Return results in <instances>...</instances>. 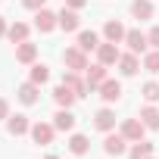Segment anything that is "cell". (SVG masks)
<instances>
[{
    "label": "cell",
    "instance_id": "obj_1",
    "mask_svg": "<svg viewBox=\"0 0 159 159\" xmlns=\"http://www.w3.org/2000/svg\"><path fill=\"white\" fill-rule=\"evenodd\" d=\"M62 62H66L72 72H88V56H84L81 47H69V50L62 53Z\"/></svg>",
    "mask_w": 159,
    "mask_h": 159
},
{
    "label": "cell",
    "instance_id": "obj_2",
    "mask_svg": "<svg viewBox=\"0 0 159 159\" xmlns=\"http://www.w3.org/2000/svg\"><path fill=\"white\" fill-rule=\"evenodd\" d=\"M143 131H147V125L140 119H125V125H122L125 140H143Z\"/></svg>",
    "mask_w": 159,
    "mask_h": 159
},
{
    "label": "cell",
    "instance_id": "obj_3",
    "mask_svg": "<svg viewBox=\"0 0 159 159\" xmlns=\"http://www.w3.org/2000/svg\"><path fill=\"white\" fill-rule=\"evenodd\" d=\"M125 44L131 47V53H143L150 41H147V34H143V31H137V28H131V31H125Z\"/></svg>",
    "mask_w": 159,
    "mask_h": 159
},
{
    "label": "cell",
    "instance_id": "obj_4",
    "mask_svg": "<svg viewBox=\"0 0 159 159\" xmlns=\"http://www.w3.org/2000/svg\"><path fill=\"white\" fill-rule=\"evenodd\" d=\"M34 25H38L41 31H53V28L59 25V16H56V13H50V10H38V16H34Z\"/></svg>",
    "mask_w": 159,
    "mask_h": 159
},
{
    "label": "cell",
    "instance_id": "obj_5",
    "mask_svg": "<svg viewBox=\"0 0 159 159\" xmlns=\"http://www.w3.org/2000/svg\"><path fill=\"white\" fill-rule=\"evenodd\" d=\"M97 56H100V62H103V66H112V62H119V56H122V53H119V47H116L112 41H106V44H100V47H97Z\"/></svg>",
    "mask_w": 159,
    "mask_h": 159
},
{
    "label": "cell",
    "instance_id": "obj_6",
    "mask_svg": "<svg viewBox=\"0 0 159 159\" xmlns=\"http://www.w3.org/2000/svg\"><path fill=\"white\" fill-rule=\"evenodd\" d=\"M100 97H103L106 103H116V100L122 97V84H119V81H112V78H106V81L100 84Z\"/></svg>",
    "mask_w": 159,
    "mask_h": 159
},
{
    "label": "cell",
    "instance_id": "obj_7",
    "mask_svg": "<svg viewBox=\"0 0 159 159\" xmlns=\"http://www.w3.org/2000/svg\"><path fill=\"white\" fill-rule=\"evenodd\" d=\"M62 84H69L78 97H88V91H91V88H88V81H81L75 72H66V75H62Z\"/></svg>",
    "mask_w": 159,
    "mask_h": 159
},
{
    "label": "cell",
    "instance_id": "obj_8",
    "mask_svg": "<svg viewBox=\"0 0 159 159\" xmlns=\"http://www.w3.org/2000/svg\"><path fill=\"white\" fill-rule=\"evenodd\" d=\"M53 100H56L59 106H66V109H69V106H72V103L78 100V94H75V91H72L69 84H59V88L53 91Z\"/></svg>",
    "mask_w": 159,
    "mask_h": 159
},
{
    "label": "cell",
    "instance_id": "obj_9",
    "mask_svg": "<svg viewBox=\"0 0 159 159\" xmlns=\"http://www.w3.org/2000/svg\"><path fill=\"white\" fill-rule=\"evenodd\" d=\"M31 137H34V143H50L53 140V125H47V122L31 125Z\"/></svg>",
    "mask_w": 159,
    "mask_h": 159
},
{
    "label": "cell",
    "instance_id": "obj_10",
    "mask_svg": "<svg viewBox=\"0 0 159 159\" xmlns=\"http://www.w3.org/2000/svg\"><path fill=\"white\" fill-rule=\"evenodd\" d=\"M103 150H106L109 156H122V153H125V134H109V137L103 140Z\"/></svg>",
    "mask_w": 159,
    "mask_h": 159
},
{
    "label": "cell",
    "instance_id": "obj_11",
    "mask_svg": "<svg viewBox=\"0 0 159 159\" xmlns=\"http://www.w3.org/2000/svg\"><path fill=\"white\" fill-rule=\"evenodd\" d=\"M106 81V66L100 62V66H88V88L94 91V88H100Z\"/></svg>",
    "mask_w": 159,
    "mask_h": 159
},
{
    "label": "cell",
    "instance_id": "obj_12",
    "mask_svg": "<svg viewBox=\"0 0 159 159\" xmlns=\"http://www.w3.org/2000/svg\"><path fill=\"white\" fill-rule=\"evenodd\" d=\"M53 128H59V131H72V128H75V116L62 106V109L53 116Z\"/></svg>",
    "mask_w": 159,
    "mask_h": 159
},
{
    "label": "cell",
    "instance_id": "obj_13",
    "mask_svg": "<svg viewBox=\"0 0 159 159\" xmlns=\"http://www.w3.org/2000/svg\"><path fill=\"white\" fill-rule=\"evenodd\" d=\"M119 69H122V75H137V69H140V62H137V53L119 56Z\"/></svg>",
    "mask_w": 159,
    "mask_h": 159
},
{
    "label": "cell",
    "instance_id": "obj_14",
    "mask_svg": "<svg viewBox=\"0 0 159 159\" xmlns=\"http://www.w3.org/2000/svg\"><path fill=\"white\" fill-rule=\"evenodd\" d=\"M25 131H31L28 116H10V134H13V137H19V134H25Z\"/></svg>",
    "mask_w": 159,
    "mask_h": 159
},
{
    "label": "cell",
    "instance_id": "obj_15",
    "mask_svg": "<svg viewBox=\"0 0 159 159\" xmlns=\"http://www.w3.org/2000/svg\"><path fill=\"white\" fill-rule=\"evenodd\" d=\"M131 13H134V19H150L153 16V3H150V0H134V3H131Z\"/></svg>",
    "mask_w": 159,
    "mask_h": 159
},
{
    "label": "cell",
    "instance_id": "obj_16",
    "mask_svg": "<svg viewBox=\"0 0 159 159\" xmlns=\"http://www.w3.org/2000/svg\"><path fill=\"white\" fill-rule=\"evenodd\" d=\"M59 28L62 31H75L78 28V13L75 10H62L59 13Z\"/></svg>",
    "mask_w": 159,
    "mask_h": 159
},
{
    "label": "cell",
    "instance_id": "obj_17",
    "mask_svg": "<svg viewBox=\"0 0 159 159\" xmlns=\"http://www.w3.org/2000/svg\"><path fill=\"white\" fill-rule=\"evenodd\" d=\"M103 34H106V41H112V44H119L122 38H125V28H122V22H106V28H103Z\"/></svg>",
    "mask_w": 159,
    "mask_h": 159
},
{
    "label": "cell",
    "instance_id": "obj_18",
    "mask_svg": "<svg viewBox=\"0 0 159 159\" xmlns=\"http://www.w3.org/2000/svg\"><path fill=\"white\" fill-rule=\"evenodd\" d=\"M34 56H38V47L28 44V41H22L19 50H16V59H19V62H34Z\"/></svg>",
    "mask_w": 159,
    "mask_h": 159
},
{
    "label": "cell",
    "instance_id": "obj_19",
    "mask_svg": "<svg viewBox=\"0 0 159 159\" xmlns=\"http://www.w3.org/2000/svg\"><path fill=\"white\" fill-rule=\"evenodd\" d=\"M94 125H97L100 131H109V128L116 125V112H112V109H100L97 119H94Z\"/></svg>",
    "mask_w": 159,
    "mask_h": 159
},
{
    "label": "cell",
    "instance_id": "obj_20",
    "mask_svg": "<svg viewBox=\"0 0 159 159\" xmlns=\"http://www.w3.org/2000/svg\"><path fill=\"white\" fill-rule=\"evenodd\" d=\"M19 100H22V103H28V106H31V103H34V100H38V84H34V81H25V84H22V88H19Z\"/></svg>",
    "mask_w": 159,
    "mask_h": 159
},
{
    "label": "cell",
    "instance_id": "obj_21",
    "mask_svg": "<svg viewBox=\"0 0 159 159\" xmlns=\"http://www.w3.org/2000/svg\"><path fill=\"white\" fill-rule=\"evenodd\" d=\"M78 47H81L84 53L88 50H97L100 44H97V31H81V34H78Z\"/></svg>",
    "mask_w": 159,
    "mask_h": 159
},
{
    "label": "cell",
    "instance_id": "obj_22",
    "mask_svg": "<svg viewBox=\"0 0 159 159\" xmlns=\"http://www.w3.org/2000/svg\"><path fill=\"white\" fill-rule=\"evenodd\" d=\"M140 122H143L147 128H159V109L143 106V109H140Z\"/></svg>",
    "mask_w": 159,
    "mask_h": 159
},
{
    "label": "cell",
    "instance_id": "obj_23",
    "mask_svg": "<svg viewBox=\"0 0 159 159\" xmlns=\"http://www.w3.org/2000/svg\"><path fill=\"white\" fill-rule=\"evenodd\" d=\"M7 34H10V41H19V44H22V41L28 38V25H25V22H13Z\"/></svg>",
    "mask_w": 159,
    "mask_h": 159
},
{
    "label": "cell",
    "instance_id": "obj_24",
    "mask_svg": "<svg viewBox=\"0 0 159 159\" xmlns=\"http://www.w3.org/2000/svg\"><path fill=\"white\" fill-rule=\"evenodd\" d=\"M153 153V143H147V140H134V147H131V159H147Z\"/></svg>",
    "mask_w": 159,
    "mask_h": 159
},
{
    "label": "cell",
    "instance_id": "obj_25",
    "mask_svg": "<svg viewBox=\"0 0 159 159\" xmlns=\"http://www.w3.org/2000/svg\"><path fill=\"white\" fill-rule=\"evenodd\" d=\"M69 150H72V153H78V156H81V153H88V137H84V134H72Z\"/></svg>",
    "mask_w": 159,
    "mask_h": 159
},
{
    "label": "cell",
    "instance_id": "obj_26",
    "mask_svg": "<svg viewBox=\"0 0 159 159\" xmlns=\"http://www.w3.org/2000/svg\"><path fill=\"white\" fill-rule=\"evenodd\" d=\"M143 100H147V103H156V100H159V84H156V81H147V84H143Z\"/></svg>",
    "mask_w": 159,
    "mask_h": 159
},
{
    "label": "cell",
    "instance_id": "obj_27",
    "mask_svg": "<svg viewBox=\"0 0 159 159\" xmlns=\"http://www.w3.org/2000/svg\"><path fill=\"white\" fill-rule=\"evenodd\" d=\"M47 78H50V69H47V66H34V69H31V81H34V84H44Z\"/></svg>",
    "mask_w": 159,
    "mask_h": 159
},
{
    "label": "cell",
    "instance_id": "obj_28",
    "mask_svg": "<svg viewBox=\"0 0 159 159\" xmlns=\"http://www.w3.org/2000/svg\"><path fill=\"white\" fill-rule=\"evenodd\" d=\"M143 69L147 72H159V50H153V53L143 56Z\"/></svg>",
    "mask_w": 159,
    "mask_h": 159
},
{
    "label": "cell",
    "instance_id": "obj_29",
    "mask_svg": "<svg viewBox=\"0 0 159 159\" xmlns=\"http://www.w3.org/2000/svg\"><path fill=\"white\" fill-rule=\"evenodd\" d=\"M147 41H150V44H153V47L159 50V25H156V28H153V31L147 34Z\"/></svg>",
    "mask_w": 159,
    "mask_h": 159
},
{
    "label": "cell",
    "instance_id": "obj_30",
    "mask_svg": "<svg viewBox=\"0 0 159 159\" xmlns=\"http://www.w3.org/2000/svg\"><path fill=\"white\" fill-rule=\"evenodd\" d=\"M28 10H44V0H22Z\"/></svg>",
    "mask_w": 159,
    "mask_h": 159
},
{
    "label": "cell",
    "instance_id": "obj_31",
    "mask_svg": "<svg viewBox=\"0 0 159 159\" xmlns=\"http://www.w3.org/2000/svg\"><path fill=\"white\" fill-rule=\"evenodd\" d=\"M66 3H69V7H72V10H81V7H84V3H88V0H66Z\"/></svg>",
    "mask_w": 159,
    "mask_h": 159
},
{
    "label": "cell",
    "instance_id": "obj_32",
    "mask_svg": "<svg viewBox=\"0 0 159 159\" xmlns=\"http://www.w3.org/2000/svg\"><path fill=\"white\" fill-rule=\"evenodd\" d=\"M7 112H10V106H7V100H0V119H7Z\"/></svg>",
    "mask_w": 159,
    "mask_h": 159
},
{
    "label": "cell",
    "instance_id": "obj_33",
    "mask_svg": "<svg viewBox=\"0 0 159 159\" xmlns=\"http://www.w3.org/2000/svg\"><path fill=\"white\" fill-rule=\"evenodd\" d=\"M7 31H10V28H7V22H3V19H0V38H3Z\"/></svg>",
    "mask_w": 159,
    "mask_h": 159
},
{
    "label": "cell",
    "instance_id": "obj_34",
    "mask_svg": "<svg viewBox=\"0 0 159 159\" xmlns=\"http://www.w3.org/2000/svg\"><path fill=\"white\" fill-rule=\"evenodd\" d=\"M47 159H59V156H47Z\"/></svg>",
    "mask_w": 159,
    "mask_h": 159
},
{
    "label": "cell",
    "instance_id": "obj_35",
    "mask_svg": "<svg viewBox=\"0 0 159 159\" xmlns=\"http://www.w3.org/2000/svg\"><path fill=\"white\" fill-rule=\"evenodd\" d=\"M147 159H150V156H147Z\"/></svg>",
    "mask_w": 159,
    "mask_h": 159
}]
</instances>
